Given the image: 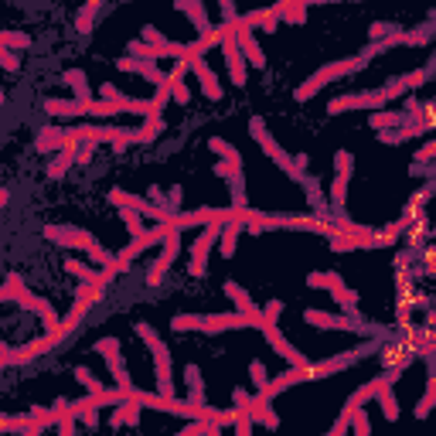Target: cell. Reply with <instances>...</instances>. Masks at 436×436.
Segmentation results:
<instances>
[{
    "mask_svg": "<svg viewBox=\"0 0 436 436\" xmlns=\"http://www.w3.org/2000/svg\"><path fill=\"white\" fill-rule=\"evenodd\" d=\"M174 331H204V334H222V331H246L252 321L246 313H177L171 321Z\"/></svg>",
    "mask_w": 436,
    "mask_h": 436,
    "instance_id": "obj_1",
    "label": "cell"
},
{
    "mask_svg": "<svg viewBox=\"0 0 436 436\" xmlns=\"http://www.w3.org/2000/svg\"><path fill=\"white\" fill-rule=\"evenodd\" d=\"M137 334L143 338V344L150 348V355H154V375H157V392L164 395V399H174V375H171V351H167V344L160 341V334H157L154 327L140 321V324L133 327Z\"/></svg>",
    "mask_w": 436,
    "mask_h": 436,
    "instance_id": "obj_2",
    "label": "cell"
},
{
    "mask_svg": "<svg viewBox=\"0 0 436 436\" xmlns=\"http://www.w3.org/2000/svg\"><path fill=\"white\" fill-rule=\"evenodd\" d=\"M45 239H51L55 246H62V249H85L89 252V259L99 266H106L113 256H109L99 242H95L93 232H85V229H76V225H48L45 229Z\"/></svg>",
    "mask_w": 436,
    "mask_h": 436,
    "instance_id": "obj_3",
    "label": "cell"
},
{
    "mask_svg": "<svg viewBox=\"0 0 436 436\" xmlns=\"http://www.w3.org/2000/svg\"><path fill=\"white\" fill-rule=\"evenodd\" d=\"M365 65H368V58H361V55H358V58H344V62H331V65H324V68H317V72H313V76L307 78L303 85H296L294 99H296V103H311L313 95L321 93V89H324V85L331 82V78L355 76V72H361Z\"/></svg>",
    "mask_w": 436,
    "mask_h": 436,
    "instance_id": "obj_4",
    "label": "cell"
},
{
    "mask_svg": "<svg viewBox=\"0 0 436 436\" xmlns=\"http://www.w3.org/2000/svg\"><path fill=\"white\" fill-rule=\"evenodd\" d=\"M249 133H252V140L263 147V154L269 157V160H273V164H276L283 174H290L294 181H300V177L307 174V171H296V167H294V154H286L280 143L273 140V133L266 130V120H263V116H252V120H249Z\"/></svg>",
    "mask_w": 436,
    "mask_h": 436,
    "instance_id": "obj_5",
    "label": "cell"
},
{
    "mask_svg": "<svg viewBox=\"0 0 436 436\" xmlns=\"http://www.w3.org/2000/svg\"><path fill=\"white\" fill-rule=\"evenodd\" d=\"M164 235H167V222H160V225H154V229H143L140 235H133V239H130V246H126L120 256H113V259H116V269L123 273L126 266L133 263L137 256H143L154 242H164Z\"/></svg>",
    "mask_w": 436,
    "mask_h": 436,
    "instance_id": "obj_6",
    "label": "cell"
},
{
    "mask_svg": "<svg viewBox=\"0 0 436 436\" xmlns=\"http://www.w3.org/2000/svg\"><path fill=\"white\" fill-rule=\"evenodd\" d=\"M259 331H263L266 344H269V348H273L280 358H286L290 365H296V368H307V365H311V361H307V355H300L294 344L280 334V327H276V321H273V317H263V321H259Z\"/></svg>",
    "mask_w": 436,
    "mask_h": 436,
    "instance_id": "obj_7",
    "label": "cell"
},
{
    "mask_svg": "<svg viewBox=\"0 0 436 436\" xmlns=\"http://www.w3.org/2000/svg\"><path fill=\"white\" fill-rule=\"evenodd\" d=\"M177 252H181V229H174L171 222H167V235H164V252L157 256V263L150 266V273H147V286H160L164 280V273L174 266L177 259Z\"/></svg>",
    "mask_w": 436,
    "mask_h": 436,
    "instance_id": "obj_8",
    "label": "cell"
},
{
    "mask_svg": "<svg viewBox=\"0 0 436 436\" xmlns=\"http://www.w3.org/2000/svg\"><path fill=\"white\" fill-rule=\"evenodd\" d=\"M95 351L103 355V361L109 365V372H113V382L120 385L123 392L133 389V382H130V375H126V365H123V355H120V338H99L95 341Z\"/></svg>",
    "mask_w": 436,
    "mask_h": 436,
    "instance_id": "obj_9",
    "label": "cell"
},
{
    "mask_svg": "<svg viewBox=\"0 0 436 436\" xmlns=\"http://www.w3.org/2000/svg\"><path fill=\"white\" fill-rule=\"evenodd\" d=\"M232 215H235V208H194V212H185V215H171V225L185 232V229H194V225H212V222L225 225Z\"/></svg>",
    "mask_w": 436,
    "mask_h": 436,
    "instance_id": "obj_10",
    "label": "cell"
},
{
    "mask_svg": "<svg viewBox=\"0 0 436 436\" xmlns=\"http://www.w3.org/2000/svg\"><path fill=\"white\" fill-rule=\"evenodd\" d=\"M385 103H389L385 93L375 89V93H358V95H338V99L327 103V113L338 116V113H348V109H382Z\"/></svg>",
    "mask_w": 436,
    "mask_h": 436,
    "instance_id": "obj_11",
    "label": "cell"
},
{
    "mask_svg": "<svg viewBox=\"0 0 436 436\" xmlns=\"http://www.w3.org/2000/svg\"><path fill=\"white\" fill-rule=\"evenodd\" d=\"M218 232H222V225L218 222H212V225H204L202 239L191 246V263H187V273L191 276H204V266H208V252H212V246L218 242Z\"/></svg>",
    "mask_w": 436,
    "mask_h": 436,
    "instance_id": "obj_12",
    "label": "cell"
},
{
    "mask_svg": "<svg viewBox=\"0 0 436 436\" xmlns=\"http://www.w3.org/2000/svg\"><path fill=\"white\" fill-rule=\"evenodd\" d=\"M303 321L313 327H324V331H358V334H372L368 327L358 324V317H348V313H324V311H307L303 313Z\"/></svg>",
    "mask_w": 436,
    "mask_h": 436,
    "instance_id": "obj_13",
    "label": "cell"
},
{
    "mask_svg": "<svg viewBox=\"0 0 436 436\" xmlns=\"http://www.w3.org/2000/svg\"><path fill=\"white\" fill-rule=\"evenodd\" d=\"M229 28H232V34H235V48L242 51V58H246L252 68H266V55H263V48H259V41H256L252 28H242L239 21H232Z\"/></svg>",
    "mask_w": 436,
    "mask_h": 436,
    "instance_id": "obj_14",
    "label": "cell"
},
{
    "mask_svg": "<svg viewBox=\"0 0 436 436\" xmlns=\"http://www.w3.org/2000/svg\"><path fill=\"white\" fill-rule=\"evenodd\" d=\"M181 62H185L187 68L194 72V78L202 82V93L208 95L212 103H215V99H222V85H218V76H215V72H212V68H208V65H204V58H202V55H194V51L187 48V55H185V58H181Z\"/></svg>",
    "mask_w": 436,
    "mask_h": 436,
    "instance_id": "obj_15",
    "label": "cell"
},
{
    "mask_svg": "<svg viewBox=\"0 0 436 436\" xmlns=\"http://www.w3.org/2000/svg\"><path fill=\"white\" fill-rule=\"evenodd\" d=\"M222 48H225V62H229L232 82H235V85H246V82H249V72H246V58H242V51L235 48V34H232V28H229V24H225V34H222Z\"/></svg>",
    "mask_w": 436,
    "mask_h": 436,
    "instance_id": "obj_16",
    "label": "cell"
},
{
    "mask_svg": "<svg viewBox=\"0 0 436 436\" xmlns=\"http://www.w3.org/2000/svg\"><path fill=\"white\" fill-rule=\"evenodd\" d=\"M355 361H361V351H341L338 358H327V361H317V365H307V368H303V378L338 375V372H344V368H351Z\"/></svg>",
    "mask_w": 436,
    "mask_h": 436,
    "instance_id": "obj_17",
    "label": "cell"
},
{
    "mask_svg": "<svg viewBox=\"0 0 436 436\" xmlns=\"http://www.w3.org/2000/svg\"><path fill=\"white\" fill-rule=\"evenodd\" d=\"M45 113L51 120H76V116H89V99H48Z\"/></svg>",
    "mask_w": 436,
    "mask_h": 436,
    "instance_id": "obj_18",
    "label": "cell"
},
{
    "mask_svg": "<svg viewBox=\"0 0 436 436\" xmlns=\"http://www.w3.org/2000/svg\"><path fill=\"white\" fill-rule=\"evenodd\" d=\"M225 296H229V300H232V303H235V311H239V313H246V317H249V321H252V327H259V321H263V311H259V307L252 303V296L246 294V290H242V286H239V283H235V280H229V283H225Z\"/></svg>",
    "mask_w": 436,
    "mask_h": 436,
    "instance_id": "obj_19",
    "label": "cell"
},
{
    "mask_svg": "<svg viewBox=\"0 0 436 436\" xmlns=\"http://www.w3.org/2000/svg\"><path fill=\"white\" fill-rule=\"evenodd\" d=\"M116 68H120V72H137V76H143L147 82H154V85L164 82V72L157 68V62H147V58H137V55H123V58L116 62Z\"/></svg>",
    "mask_w": 436,
    "mask_h": 436,
    "instance_id": "obj_20",
    "label": "cell"
},
{
    "mask_svg": "<svg viewBox=\"0 0 436 436\" xmlns=\"http://www.w3.org/2000/svg\"><path fill=\"white\" fill-rule=\"evenodd\" d=\"M174 7H177L181 14L191 17V24H194V31H198V34L212 31V21H208V11H204L202 0H174Z\"/></svg>",
    "mask_w": 436,
    "mask_h": 436,
    "instance_id": "obj_21",
    "label": "cell"
},
{
    "mask_svg": "<svg viewBox=\"0 0 436 436\" xmlns=\"http://www.w3.org/2000/svg\"><path fill=\"white\" fill-rule=\"evenodd\" d=\"M99 294H103V286H99V283H82V286H78V294H76V303H72V311H68V313L82 321V317L95 307Z\"/></svg>",
    "mask_w": 436,
    "mask_h": 436,
    "instance_id": "obj_22",
    "label": "cell"
},
{
    "mask_svg": "<svg viewBox=\"0 0 436 436\" xmlns=\"http://www.w3.org/2000/svg\"><path fill=\"white\" fill-rule=\"evenodd\" d=\"M55 348V341H51V334H45V338H38V341L24 344V348H11V365H24V361H34L38 355H45V351H51Z\"/></svg>",
    "mask_w": 436,
    "mask_h": 436,
    "instance_id": "obj_23",
    "label": "cell"
},
{
    "mask_svg": "<svg viewBox=\"0 0 436 436\" xmlns=\"http://www.w3.org/2000/svg\"><path fill=\"white\" fill-rule=\"evenodd\" d=\"M62 147H65V130L62 126H45V130L38 133V140H34V150H41V154L62 150Z\"/></svg>",
    "mask_w": 436,
    "mask_h": 436,
    "instance_id": "obj_24",
    "label": "cell"
},
{
    "mask_svg": "<svg viewBox=\"0 0 436 436\" xmlns=\"http://www.w3.org/2000/svg\"><path fill=\"white\" fill-rule=\"evenodd\" d=\"M249 416H252V422H259V426H266V430H276V426H280V416L269 409V403L256 399V395L249 399Z\"/></svg>",
    "mask_w": 436,
    "mask_h": 436,
    "instance_id": "obj_25",
    "label": "cell"
},
{
    "mask_svg": "<svg viewBox=\"0 0 436 436\" xmlns=\"http://www.w3.org/2000/svg\"><path fill=\"white\" fill-rule=\"evenodd\" d=\"M185 72H187V65L181 62L171 72V76H167V85H171V99H174V103H181V106H187V103H191V93H187V85H185Z\"/></svg>",
    "mask_w": 436,
    "mask_h": 436,
    "instance_id": "obj_26",
    "label": "cell"
},
{
    "mask_svg": "<svg viewBox=\"0 0 436 436\" xmlns=\"http://www.w3.org/2000/svg\"><path fill=\"white\" fill-rule=\"evenodd\" d=\"M62 82L72 89V95H76V99H89V78H85V72H82V68H65Z\"/></svg>",
    "mask_w": 436,
    "mask_h": 436,
    "instance_id": "obj_27",
    "label": "cell"
},
{
    "mask_svg": "<svg viewBox=\"0 0 436 436\" xmlns=\"http://www.w3.org/2000/svg\"><path fill=\"white\" fill-rule=\"evenodd\" d=\"M185 382H187V395H191V403L204 405V382H202V368H198V365H187L185 368Z\"/></svg>",
    "mask_w": 436,
    "mask_h": 436,
    "instance_id": "obj_28",
    "label": "cell"
},
{
    "mask_svg": "<svg viewBox=\"0 0 436 436\" xmlns=\"http://www.w3.org/2000/svg\"><path fill=\"white\" fill-rule=\"evenodd\" d=\"M368 123H372L375 130H392V126H403L405 116L403 113H395V109H372Z\"/></svg>",
    "mask_w": 436,
    "mask_h": 436,
    "instance_id": "obj_29",
    "label": "cell"
},
{
    "mask_svg": "<svg viewBox=\"0 0 436 436\" xmlns=\"http://www.w3.org/2000/svg\"><path fill=\"white\" fill-rule=\"evenodd\" d=\"M331 294H334L338 307H341V311L348 313V317H358V294H355V290H348L344 283H338V286H334Z\"/></svg>",
    "mask_w": 436,
    "mask_h": 436,
    "instance_id": "obj_30",
    "label": "cell"
},
{
    "mask_svg": "<svg viewBox=\"0 0 436 436\" xmlns=\"http://www.w3.org/2000/svg\"><path fill=\"white\" fill-rule=\"evenodd\" d=\"M72 164H76V154H72V150H58V154L51 157V164H48V177H55V181L65 177V171H68Z\"/></svg>",
    "mask_w": 436,
    "mask_h": 436,
    "instance_id": "obj_31",
    "label": "cell"
},
{
    "mask_svg": "<svg viewBox=\"0 0 436 436\" xmlns=\"http://www.w3.org/2000/svg\"><path fill=\"white\" fill-rule=\"evenodd\" d=\"M375 399L382 405L385 420H399V403H395V395H392V385H382V389L375 392Z\"/></svg>",
    "mask_w": 436,
    "mask_h": 436,
    "instance_id": "obj_32",
    "label": "cell"
},
{
    "mask_svg": "<svg viewBox=\"0 0 436 436\" xmlns=\"http://www.w3.org/2000/svg\"><path fill=\"white\" fill-rule=\"evenodd\" d=\"M208 147H212V150H215L218 157H225V160H232L235 167H242V154H239V150H235L232 143L229 140H222V137H212V140H208Z\"/></svg>",
    "mask_w": 436,
    "mask_h": 436,
    "instance_id": "obj_33",
    "label": "cell"
},
{
    "mask_svg": "<svg viewBox=\"0 0 436 436\" xmlns=\"http://www.w3.org/2000/svg\"><path fill=\"white\" fill-rule=\"evenodd\" d=\"M126 51L137 55V58H147V62H160V58H164V51H160L157 45H147V41H130Z\"/></svg>",
    "mask_w": 436,
    "mask_h": 436,
    "instance_id": "obj_34",
    "label": "cell"
},
{
    "mask_svg": "<svg viewBox=\"0 0 436 436\" xmlns=\"http://www.w3.org/2000/svg\"><path fill=\"white\" fill-rule=\"evenodd\" d=\"M76 382H78V385H82L85 392H89V395H99V392L106 389V385H103V382H99V378H95V375L89 372V368H85V365H78V368H76Z\"/></svg>",
    "mask_w": 436,
    "mask_h": 436,
    "instance_id": "obj_35",
    "label": "cell"
},
{
    "mask_svg": "<svg viewBox=\"0 0 436 436\" xmlns=\"http://www.w3.org/2000/svg\"><path fill=\"white\" fill-rule=\"evenodd\" d=\"M65 269H68L72 276H78L82 283H95V276H99L93 263H78V259H68V263H65Z\"/></svg>",
    "mask_w": 436,
    "mask_h": 436,
    "instance_id": "obj_36",
    "label": "cell"
},
{
    "mask_svg": "<svg viewBox=\"0 0 436 436\" xmlns=\"http://www.w3.org/2000/svg\"><path fill=\"white\" fill-rule=\"evenodd\" d=\"M348 181H351V174H341V171H338L334 185H331V202H334V208H341V204L348 202Z\"/></svg>",
    "mask_w": 436,
    "mask_h": 436,
    "instance_id": "obj_37",
    "label": "cell"
},
{
    "mask_svg": "<svg viewBox=\"0 0 436 436\" xmlns=\"http://www.w3.org/2000/svg\"><path fill=\"white\" fill-rule=\"evenodd\" d=\"M160 130H164V116H150V120H147V123L137 130V143H150L157 133H160Z\"/></svg>",
    "mask_w": 436,
    "mask_h": 436,
    "instance_id": "obj_38",
    "label": "cell"
},
{
    "mask_svg": "<svg viewBox=\"0 0 436 436\" xmlns=\"http://www.w3.org/2000/svg\"><path fill=\"white\" fill-rule=\"evenodd\" d=\"M338 283H341L338 273H311L307 276V286H313V290H334Z\"/></svg>",
    "mask_w": 436,
    "mask_h": 436,
    "instance_id": "obj_39",
    "label": "cell"
},
{
    "mask_svg": "<svg viewBox=\"0 0 436 436\" xmlns=\"http://www.w3.org/2000/svg\"><path fill=\"white\" fill-rule=\"evenodd\" d=\"M229 181H232V208H246V177H242V171H235Z\"/></svg>",
    "mask_w": 436,
    "mask_h": 436,
    "instance_id": "obj_40",
    "label": "cell"
},
{
    "mask_svg": "<svg viewBox=\"0 0 436 436\" xmlns=\"http://www.w3.org/2000/svg\"><path fill=\"white\" fill-rule=\"evenodd\" d=\"M120 218L126 222V229H130V235H140L143 229H147V225H143V215L137 212V208H123V212H120Z\"/></svg>",
    "mask_w": 436,
    "mask_h": 436,
    "instance_id": "obj_41",
    "label": "cell"
},
{
    "mask_svg": "<svg viewBox=\"0 0 436 436\" xmlns=\"http://www.w3.org/2000/svg\"><path fill=\"white\" fill-rule=\"evenodd\" d=\"M300 185L307 187V202H311V204H321V202H324V191H321V181H317V177L303 174V177H300Z\"/></svg>",
    "mask_w": 436,
    "mask_h": 436,
    "instance_id": "obj_42",
    "label": "cell"
},
{
    "mask_svg": "<svg viewBox=\"0 0 436 436\" xmlns=\"http://www.w3.org/2000/svg\"><path fill=\"white\" fill-rule=\"evenodd\" d=\"M348 430H355L358 436H368V433H372V426H368V416H365V409H355V412L348 416Z\"/></svg>",
    "mask_w": 436,
    "mask_h": 436,
    "instance_id": "obj_43",
    "label": "cell"
},
{
    "mask_svg": "<svg viewBox=\"0 0 436 436\" xmlns=\"http://www.w3.org/2000/svg\"><path fill=\"white\" fill-rule=\"evenodd\" d=\"M0 45H7V48H28L31 45V38L24 31H0Z\"/></svg>",
    "mask_w": 436,
    "mask_h": 436,
    "instance_id": "obj_44",
    "label": "cell"
},
{
    "mask_svg": "<svg viewBox=\"0 0 436 436\" xmlns=\"http://www.w3.org/2000/svg\"><path fill=\"white\" fill-rule=\"evenodd\" d=\"M249 378H252V385H256V389H263L266 382H269V375H266V365H263V361H252V365H249Z\"/></svg>",
    "mask_w": 436,
    "mask_h": 436,
    "instance_id": "obj_45",
    "label": "cell"
},
{
    "mask_svg": "<svg viewBox=\"0 0 436 436\" xmlns=\"http://www.w3.org/2000/svg\"><path fill=\"white\" fill-rule=\"evenodd\" d=\"M334 167L341 174H351V167H355V157H351V150H338L334 154Z\"/></svg>",
    "mask_w": 436,
    "mask_h": 436,
    "instance_id": "obj_46",
    "label": "cell"
},
{
    "mask_svg": "<svg viewBox=\"0 0 436 436\" xmlns=\"http://www.w3.org/2000/svg\"><path fill=\"white\" fill-rule=\"evenodd\" d=\"M0 68H7V72H17L21 62H17V55H11V48L0 45Z\"/></svg>",
    "mask_w": 436,
    "mask_h": 436,
    "instance_id": "obj_47",
    "label": "cell"
},
{
    "mask_svg": "<svg viewBox=\"0 0 436 436\" xmlns=\"http://www.w3.org/2000/svg\"><path fill=\"white\" fill-rule=\"evenodd\" d=\"M147 202L150 204H157V208H167V194H164V191H160V187H150V191H147ZM167 212H171V208H167Z\"/></svg>",
    "mask_w": 436,
    "mask_h": 436,
    "instance_id": "obj_48",
    "label": "cell"
},
{
    "mask_svg": "<svg viewBox=\"0 0 436 436\" xmlns=\"http://www.w3.org/2000/svg\"><path fill=\"white\" fill-rule=\"evenodd\" d=\"M433 395H436V382H430V385H426V395H422V403H420V409H416L420 416H426V412H430V405H433Z\"/></svg>",
    "mask_w": 436,
    "mask_h": 436,
    "instance_id": "obj_49",
    "label": "cell"
},
{
    "mask_svg": "<svg viewBox=\"0 0 436 436\" xmlns=\"http://www.w3.org/2000/svg\"><path fill=\"white\" fill-rule=\"evenodd\" d=\"M218 7H222V17H225V24H232L239 11H235V0H218Z\"/></svg>",
    "mask_w": 436,
    "mask_h": 436,
    "instance_id": "obj_50",
    "label": "cell"
},
{
    "mask_svg": "<svg viewBox=\"0 0 436 436\" xmlns=\"http://www.w3.org/2000/svg\"><path fill=\"white\" fill-rule=\"evenodd\" d=\"M235 171H242V167H235L232 160H218V164H215V174H218V177H232Z\"/></svg>",
    "mask_w": 436,
    "mask_h": 436,
    "instance_id": "obj_51",
    "label": "cell"
},
{
    "mask_svg": "<svg viewBox=\"0 0 436 436\" xmlns=\"http://www.w3.org/2000/svg\"><path fill=\"white\" fill-rule=\"evenodd\" d=\"M395 31V24H382V21H378V24H372V31H368V38H385V34H392Z\"/></svg>",
    "mask_w": 436,
    "mask_h": 436,
    "instance_id": "obj_52",
    "label": "cell"
},
{
    "mask_svg": "<svg viewBox=\"0 0 436 436\" xmlns=\"http://www.w3.org/2000/svg\"><path fill=\"white\" fill-rule=\"evenodd\" d=\"M143 41H147V45H164L167 38L157 31V28H143Z\"/></svg>",
    "mask_w": 436,
    "mask_h": 436,
    "instance_id": "obj_53",
    "label": "cell"
},
{
    "mask_svg": "<svg viewBox=\"0 0 436 436\" xmlns=\"http://www.w3.org/2000/svg\"><path fill=\"white\" fill-rule=\"evenodd\" d=\"M109 426H113V430H120V426H126L123 405H120V403H116V409H113V416H109Z\"/></svg>",
    "mask_w": 436,
    "mask_h": 436,
    "instance_id": "obj_54",
    "label": "cell"
},
{
    "mask_svg": "<svg viewBox=\"0 0 436 436\" xmlns=\"http://www.w3.org/2000/svg\"><path fill=\"white\" fill-rule=\"evenodd\" d=\"M433 154H436V140H430V143H426V147L420 150V154H416V164H426V160H430Z\"/></svg>",
    "mask_w": 436,
    "mask_h": 436,
    "instance_id": "obj_55",
    "label": "cell"
},
{
    "mask_svg": "<svg viewBox=\"0 0 436 436\" xmlns=\"http://www.w3.org/2000/svg\"><path fill=\"white\" fill-rule=\"evenodd\" d=\"M181 198H185V191H181V187H171V191H167V208H177V204H181Z\"/></svg>",
    "mask_w": 436,
    "mask_h": 436,
    "instance_id": "obj_56",
    "label": "cell"
},
{
    "mask_svg": "<svg viewBox=\"0 0 436 436\" xmlns=\"http://www.w3.org/2000/svg\"><path fill=\"white\" fill-rule=\"evenodd\" d=\"M307 164H311V157H307V154H294V167H296V171H307Z\"/></svg>",
    "mask_w": 436,
    "mask_h": 436,
    "instance_id": "obj_57",
    "label": "cell"
},
{
    "mask_svg": "<svg viewBox=\"0 0 436 436\" xmlns=\"http://www.w3.org/2000/svg\"><path fill=\"white\" fill-rule=\"evenodd\" d=\"M7 202H11V191H7V187H0V208H4Z\"/></svg>",
    "mask_w": 436,
    "mask_h": 436,
    "instance_id": "obj_58",
    "label": "cell"
},
{
    "mask_svg": "<svg viewBox=\"0 0 436 436\" xmlns=\"http://www.w3.org/2000/svg\"><path fill=\"white\" fill-rule=\"evenodd\" d=\"M0 430H11V420H7V416H0Z\"/></svg>",
    "mask_w": 436,
    "mask_h": 436,
    "instance_id": "obj_59",
    "label": "cell"
}]
</instances>
